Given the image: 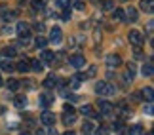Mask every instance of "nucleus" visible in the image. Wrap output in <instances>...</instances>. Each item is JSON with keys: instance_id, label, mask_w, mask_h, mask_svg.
<instances>
[{"instance_id": "f257e3e1", "label": "nucleus", "mask_w": 154, "mask_h": 135, "mask_svg": "<svg viewBox=\"0 0 154 135\" xmlns=\"http://www.w3.org/2000/svg\"><path fill=\"white\" fill-rule=\"evenodd\" d=\"M74 120H76V110L72 105H65L63 107V124L65 126H70V124H74Z\"/></svg>"}, {"instance_id": "f03ea898", "label": "nucleus", "mask_w": 154, "mask_h": 135, "mask_svg": "<svg viewBox=\"0 0 154 135\" xmlns=\"http://www.w3.org/2000/svg\"><path fill=\"white\" fill-rule=\"evenodd\" d=\"M95 91L99 93V95H103V97H109V95H114V86H110L109 82H97L95 84Z\"/></svg>"}, {"instance_id": "7ed1b4c3", "label": "nucleus", "mask_w": 154, "mask_h": 135, "mask_svg": "<svg viewBox=\"0 0 154 135\" xmlns=\"http://www.w3.org/2000/svg\"><path fill=\"white\" fill-rule=\"evenodd\" d=\"M128 38H129V44H133L135 48H139V46L145 42V36H143V34H141L139 31H129Z\"/></svg>"}, {"instance_id": "20e7f679", "label": "nucleus", "mask_w": 154, "mask_h": 135, "mask_svg": "<svg viewBox=\"0 0 154 135\" xmlns=\"http://www.w3.org/2000/svg\"><path fill=\"white\" fill-rule=\"evenodd\" d=\"M40 122L48 127H53L55 126V116H53V112H50V110H44L42 116H40Z\"/></svg>"}, {"instance_id": "39448f33", "label": "nucleus", "mask_w": 154, "mask_h": 135, "mask_svg": "<svg viewBox=\"0 0 154 135\" xmlns=\"http://www.w3.org/2000/svg\"><path fill=\"white\" fill-rule=\"evenodd\" d=\"M99 110H101V116H112L114 114V105L109 101H101L99 103Z\"/></svg>"}, {"instance_id": "423d86ee", "label": "nucleus", "mask_w": 154, "mask_h": 135, "mask_svg": "<svg viewBox=\"0 0 154 135\" xmlns=\"http://www.w3.org/2000/svg\"><path fill=\"white\" fill-rule=\"evenodd\" d=\"M69 63H70L72 67H76V69H82V67L86 65V57L80 55V54H74V55L69 57Z\"/></svg>"}, {"instance_id": "0eeeda50", "label": "nucleus", "mask_w": 154, "mask_h": 135, "mask_svg": "<svg viewBox=\"0 0 154 135\" xmlns=\"http://www.w3.org/2000/svg\"><path fill=\"white\" fill-rule=\"evenodd\" d=\"M106 67L109 69H116V67H120L122 65V59H120V55H114V54H110V55H106Z\"/></svg>"}, {"instance_id": "6e6552de", "label": "nucleus", "mask_w": 154, "mask_h": 135, "mask_svg": "<svg viewBox=\"0 0 154 135\" xmlns=\"http://www.w3.org/2000/svg\"><path fill=\"white\" fill-rule=\"evenodd\" d=\"M63 40V31L59 27H53L51 31H50V42H53V44H59Z\"/></svg>"}, {"instance_id": "1a4fd4ad", "label": "nucleus", "mask_w": 154, "mask_h": 135, "mask_svg": "<svg viewBox=\"0 0 154 135\" xmlns=\"http://www.w3.org/2000/svg\"><path fill=\"white\" fill-rule=\"evenodd\" d=\"M82 114L86 116V118H99V112H95V109L91 107V105H84L82 107V110H80Z\"/></svg>"}, {"instance_id": "9d476101", "label": "nucleus", "mask_w": 154, "mask_h": 135, "mask_svg": "<svg viewBox=\"0 0 154 135\" xmlns=\"http://www.w3.org/2000/svg\"><path fill=\"white\" fill-rule=\"evenodd\" d=\"M124 15L128 17V21H129V23H135V21H137V17H139V14H137V10H135L133 6H129V8H128L126 11H124Z\"/></svg>"}, {"instance_id": "9b49d317", "label": "nucleus", "mask_w": 154, "mask_h": 135, "mask_svg": "<svg viewBox=\"0 0 154 135\" xmlns=\"http://www.w3.org/2000/svg\"><path fill=\"white\" fill-rule=\"evenodd\" d=\"M29 67H31L32 70H36V72H42V70H44V63L40 59H31V61H29Z\"/></svg>"}, {"instance_id": "f8f14e48", "label": "nucleus", "mask_w": 154, "mask_h": 135, "mask_svg": "<svg viewBox=\"0 0 154 135\" xmlns=\"http://www.w3.org/2000/svg\"><path fill=\"white\" fill-rule=\"evenodd\" d=\"M51 103H53V97H51V95H48V93L40 95V107H42V109H48Z\"/></svg>"}, {"instance_id": "ddd939ff", "label": "nucleus", "mask_w": 154, "mask_h": 135, "mask_svg": "<svg viewBox=\"0 0 154 135\" xmlns=\"http://www.w3.org/2000/svg\"><path fill=\"white\" fill-rule=\"evenodd\" d=\"M57 80H59V78H57L55 74H50L48 78L44 80V87H48V90H50V87H55V86H57Z\"/></svg>"}, {"instance_id": "4468645a", "label": "nucleus", "mask_w": 154, "mask_h": 135, "mask_svg": "<svg viewBox=\"0 0 154 135\" xmlns=\"http://www.w3.org/2000/svg\"><path fill=\"white\" fill-rule=\"evenodd\" d=\"M55 61V54L48 50H42V63H53Z\"/></svg>"}, {"instance_id": "2eb2a0df", "label": "nucleus", "mask_w": 154, "mask_h": 135, "mask_svg": "<svg viewBox=\"0 0 154 135\" xmlns=\"http://www.w3.org/2000/svg\"><path fill=\"white\" fill-rule=\"evenodd\" d=\"M112 19H114V21H126L124 10H120V8H114V10H112Z\"/></svg>"}, {"instance_id": "dca6fc26", "label": "nucleus", "mask_w": 154, "mask_h": 135, "mask_svg": "<svg viewBox=\"0 0 154 135\" xmlns=\"http://www.w3.org/2000/svg\"><path fill=\"white\" fill-rule=\"evenodd\" d=\"M128 135H143V126H139V124L129 126L128 127Z\"/></svg>"}, {"instance_id": "f3484780", "label": "nucleus", "mask_w": 154, "mask_h": 135, "mask_svg": "<svg viewBox=\"0 0 154 135\" xmlns=\"http://www.w3.org/2000/svg\"><path fill=\"white\" fill-rule=\"evenodd\" d=\"M17 32H19L21 36H25V34H31V32H29V25H27L25 21H19V23H17Z\"/></svg>"}, {"instance_id": "a211bd4d", "label": "nucleus", "mask_w": 154, "mask_h": 135, "mask_svg": "<svg viewBox=\"0 0 154 135\" xmlns=\"http://www.w3.org/2000/svg\"><path fill=\"white\" fill-rule=\"evenodd\" d=\"M152 0H141V2H139V6H141V10H143V11H146V14H150V11H152Z\"/></svg>"}, {"instance_id": "6ab92c4d", "label": "nucleus", "mask_w": 154, "mask_h": 135, "mask_svg": "<svg viewBox=\"0 0 154 135\" xmlns=\"http://www.w3.org/2000/svg\"><path fill=\"white\" fill-rule=\"evenodd\" d=\"M14 103H15V107H17V109H25V107H27V97H23V95H15Z\"/></svg>"}, {"instance_id": "aec40b11", "label": "nucleus", "mask_w": 154, "mask_h": 135, "mask_svg": "<svg viewBox=\"0 0 154 135\" xmlns=\"http://www.w3.org/2000/svg\"><path fill=\"white\" fill-rule=\"evenodd\" d=\"M15 69L19 70V72H29V69H31V67H29V61H27V59H21V61L15 65Z\"/></svg>"}, {"instance_id": "412c9836", "label": "nucleus", "mask_w": 154, "mask_h": 135, "mask_svg": "<svg viewBox=\"0 0 154 135\" xmlns=\"http://www.w3.org/2000/svg\"><path fill=\"white\" fill-rule=\"evenodd\" d=\"M6 84H8V90H11V91H17V90H19V80H15V78H10Z\"/></svg>"}, {"instance_id": "4be33fe9", "label": "nucleus", "mask_w": 154, "mask_h": 135, "mask_svg": "<svg viewBox=\"0 0 154 135\" xmlns=\"http://www.w3.org/2000/svg\"><path fill=\"white\" fill-rule=\"evenodd\" d=\"M34 44H36V48H40V50H46V46H48V40H46L44 36H36Z\"/></svg>"}, {"instance_id": "5701e85b", "label": "nucleus", "mask_w": 154, "mask_h": 135, "mask_svg": "<svg viewBox=\"0 0 154 135\" xmlns=\"http://www.w3.org/2000/svg\"><path fill=\"white\" fill-rule=\"evenodd\" d=\"M31 6H32V10H34V11H40V10H44L46 2H44V0H32Z\"/></svg>"}, {"instance_id": "b1692460", "label": "nucleus", "mask_w": 154, "mask_h": 135, "mask_svg": "<svg viewBox=\"0 0 154 135\" xmlns=\"http://www.w3.org/2000/svg\"><path fill=\"white\" fill-rule=\"evenodd\" d=\"M0 69H2V70H6V72H11V70H14L15 67L11 65V61H8V59H6V61H0Z\"/></svg>"}, {"instance_id": "393cba45", "label": "nucleus", "mask_w": 154, "mask_h": 135, "mask_svg": "<svg viewBox=\"0 0 154 135\" xmlns=\"http://www.w3.org/2000/svg\"><path fill=\"white\" fill-rule=\"evenodd\" d=\"M141 95L146 99V103H152V87H145V90L141 91Z\"/></svg>"}, {"instance_id": "a878e982", "label": "nucleus", "mask_w": 154, "mask_h": 135, "mask_svg": "<svg viewBox=\"0 0 154 135\" xmlns=\"http://www.w3.org/2000/svg\"><path fill=\"white\" fill-rule=\"evenodd\" d=\"M93 130H95V126H93L91 122H84V126H82V131L84 133L90 135V133H93Z\"/></svg>"}, {"instance_id": "bb28decb", "label": "nucleus", "mask_w": 154, "mask_h": 135, "mask_svg": "<svg viewBox=\"0 0 154 135\" xmlns=\"http://www.w3.org/2000/svg\"><path fill=\"white\" fill-rule=\"evenodd\" d=\"M101 8H103L105 11H112V10H114V2H112V0H105Z\"/></svg>"}, {"instance_id": "cd10ccee", "label": "nucleus", "mask_w": 154, "mask_h": 135, "mask_svg": "<svg viewBox=\"0 0 154 135\" xmlns=\"http://www.w3.org/2000/svg\"><path fill=\"white\" fill-rule=\"evenodd\" d=\"M4 55H6V57H15V55H17V50L14 48V46H10V48L4 50Z\"/></svg>"}, {"instance_id": "c85d7f7f", "label": "nucleus", "mask_w": 154, "mask_h": 135, "mask_svg": "<svg viewBox=\"0 0 154 135\" xmlns=\"http://www.w3.org/2000/svg\"><path fill=\"white\" fill-rule=\"evenodd\" d=\"M143 74H145V76H152V61H149V63L143 67Z\"/></svg>"}, {"instance_id": "c756f323", "label": "nucleus", "mask_w": 154, "mask_h": 135, "mask_svg": "<svg viewBox=\"0 0 154 135\" xmlns=\"http://www.w3.org/2000/svg\"><path fill=\"white\" fill-rule=\"evenodd\" d=\"M70 4H72V0H57V6L59 8H70Z\"/></svg>"}, {"instance_id": "7c9ffc66", "label": "nucleus", "mask_w": 154, "mask_h": 135, "mask_svg": "<svg viewBox=\"0 0 154 135\" xmlns=\"http://www.w3.org/2000/svg\"><path fill=\"white\" fill-rule=\"evenodd\" d=\"M14 17H15L14 11H2V19L4 21H10V19H14Z\"/></svg>"}, {"instance_id": "2f4dec72", "label": "nucleus", "mask_w": 154, "mask_h": 135, "mask_svg": "<svg viewBox=\"0 0 154 135\" xmlns=\"http://www.w3.org/2000/svg\"><path fill=\"white\" fill-rule=\"evenodd\" d=\"M29 42H31V34H25V36L19 38V44L21 46H29Z\"/></svg>"}, {"instance_id": "473e14b6", "label": "nucleus", "mask_w": 154, "mask_h": 135, "mask_svg": "<svg viewBox=\"0 0 154 135\" xmlns=\"http://www.w3.org/2000/svg\"><path fill=\"white\" fill-rule=\"evenodd\" d=\"M84 6H86V0H74V8L76 10H84Z\"/></svg>"}, {"instance_id": "72a5a7b5", "label": "nucleus", "mask_w": 154, "mask_h": 135, "mask_svg": "<svg viewBox=\"0 0 154 135\" xmlns=\"http://www.w3.org/2000/svg\"><path fill=\"white\" fill-rule=\"evenodd\" d=\"M61 17H63L65 21H69V19H70V8H65L63 14H61Z\"/></svg>"}, {"instance_id": "f704fd0d", "label": "nucleus", "mask_w": 154, "mask_h": 135, "mask_svg": "<svg viewBox=\"0 0 154 135\" xmlns=\"http://www.w3.org/2000/svg\"><path fill=\"white\" fill-rule=\"evenodd\" d=\"M110 133V126H101V130H99V135H109Z\"/></svg>"}, {"instance_id": "c9c22d12", "label": "nucleus", "mask_w": 154, "mask_h": 135, "mask_svg": "<svg viewBox=\"0 0 154 135\" xmlns=\"http://www.w3.org/2000/svg\"><path fill=\"white\" fill-rule=\"evenodd\" d=\"M145 114L146 116H152L154 112H152V103H146V107H145Z\"/></svg>"}, {"instance_id": "e433bc0d", "label": "nucleus", "mask_w": 154, "mask_h": 135, "mask_svg": "<svg viewBox=\"0 0 154 135\" xmlns=\"http://www.w3.org/2000/svg\"><path fill=\"white\" fill-rule=\"evenodd\" d=\"M152 29H154V23L149 21V23H146V34H149V36H152Z\"/></svg>"}, {"instance_id": "4c0bfd02", "label": "nucleus", "mask_w": 154, "mask_h": 135, "mask_svg": "<svg viewBox=\"0 0 154 135\" xmlns=\"http://www.w3.org/2000/svg\"><path fill=\"white\" fill-rule=\"evenodd\" d=\"M114 127H116L118 131H120L122 127H124V122H122V120H116V124H114Z\"/></svg>"}, {"instance_id": "58836bf2", "label": "nucleus", "mask_w": 154, "mask_h": 135, "mask_svg": "<svg viewBox=\"0 0 154 135\" xmlns=\"http://www.w3.org/2000/svg\"><path fill=\"white\" fill-rule=\"evenodd\" d=\"M34 29H36L38 32H42V31H44V25H42V23H36V25H34Z\"/></svg>"}, {"instance_id": "ea45409f", "label": "nucleus", "mask_w": 154, "mask_h": 135, "mask_svg": "<svg viewBox=\"0 0 154 135\" xmlns=\"http://www.w3.org/2000/svg\"><path fill=\"white\" fill-rule=\"evenodd\" d=\"M131 99H133V101H141L143 97H141V93H133V95H131Z\"/></svg>"}, {"instance_id": "a19ab883", "label": "nucleus", "mask_w": 154, "mask_h": 135, "mask_svg": "<svg viewBox=\"0 0 154 135\" xmlns=\"http://www.w3.org/2000/svg\"><path fill=\"white\" fill-rule=\"evenodd\" d=\"M93 74H95V67H90V70H88V74H86V78H88V76H93Z\"/></svg>"}, {"instance_id": "79ce46f5", "label": "nucleus", "mask_w": 154, "mask_h": 135, "mask_svg": "<svg viewBox=\"0 0 154 135\" xmlns=\"http://www.w3.org/2000/svg\"><path fill=\"white\" fill-rule=\"evenodd\" d=\"M69 99H70V101H78V95H76V93H70V95H69Z\"/></svg>"}, {"instance_id": "37998d69", "label": "nucleus", "mask_w": 154, "mask_h": 135, "mask_svg": "<svg viewBox=\"0 0 154 135\" xmlns=\"http://www.w3.org/2000/svg\"><path fill=\"white\" fill-rule=\"evenodd\" d=\"M50 135H59V133H57L55 127H50Z\"/></svg>"}, {"instance_id": "c03bdc74", "label": "nucleus", "mask_w": 154, "mask_h": 135, "mask_svg": "<svg viewBox=\"0 0 154 135\" xmlns=\"http://www.w3.org/2000/svg\"><path fill=\"white\" fill-rule=\"evenodd\" d=\"M34 135H44V131L42 130H36V133H34Z\"/></svg>"}, {"instance_id": "a18cd8bd", "label": "nucleus", "mask_w": 154, "mask_h": 135, "mask_svg": "<svg viewBox=\"0 0 154 135\" xmlns=\"http://www.w3.org/2000/svg\"><path fill=\"white\" fill-rule=\"evenodd\" d=\"M65 135H76L74 131H67V133H65Z\"/></svg>"}, {"instance_id": "49530a36", "label": "nucleus", "mask_w": 154, "mask_h": 135, "mask_svg": "<svg viewBox=\"0 0 154 135\" xmlns=\"http://www.w3.org/2000/svg\"><path fill=\"white\" fill-rule=\"evenodd\" d=\"M4 112V107H2V105H0V114H2Z\"/></svg>"}, {"instance_id": "de8ad7c7", "label": "nucleus", "mask_w": 154, "mask_h": 135, "mask_svg": "<svg viewBox=\"0 0 154 135\" xmlns=\"http://www.w3.org/2000/svg\"><path fill=\"white\" fill-rule=\"evenodd\" d=\"M4 84V80H2V76H0V86H2Z\"/></svg>"}, {"instance_id": "09e8293b", "label": "nucleus", "mask_w": 154, "mask_h": 135, "mask_svg": "<svg viewBox=\"0 0 154 135\" xmlns=\"http://www.w3.org/2000/svg\"><path fill=\"white\" fill-rule=\"evenodd\" d=\"M19 135H29V133H27V131H23V133H19Z\"/></svg>"}]
</instances>
